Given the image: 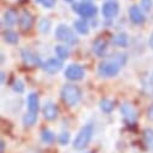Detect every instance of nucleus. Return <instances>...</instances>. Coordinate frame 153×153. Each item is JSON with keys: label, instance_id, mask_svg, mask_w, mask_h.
<instances>
[{"label": "nucleus", "instance_id": "nucleus-16", "mask_svg": "<svg viewBox=\"0 0 153 153\" xmlns=\"http://www.w3.org/2000/svg\"><path fill=\"white\" fill-rule=\"evenodd\" d=\"M74 27L76 29V31L82 34V35H87L89 33V25L85 19H79L74 23Z\"/></svg>", "mask_w": 153, "mask_h": 153}, {"label": "nucleus", "instance_id": "nucleus-33", "mask_svg": "<svg viewBox=\"0 0 153 153\" xmlns=\"http://www.w3.org/2000/svg\"><path fill=\"white\" fill-rule=\"evenodd\" d=\"M4 80H5V72L1 71V82H4Z\"/></svg>", "mask_w": 153, "mask_h": 153}, {"label": "nucleus", "instance_id": "nucleus-32", "mask_svg": "<svg viewBox=\"0 0 153 153\" xmlns=\"http://www.w3.org/2000/svg\"><path fill=\"white\" fill-rule=\"evenodd\" d=\"M4 151H5V141L1 140V153H4Z\"/></svg>", "mask_w": 153, "mask_h": 153}, {"label": "nucleus", "instance_id": "nucleus-6", "mask_svg": "<svg viewBox=\"0 0 153 153\" xmlns=\"http://www.w3.org/2000/svg\"><path fill=\"white\" fill-rule=\"evenodd\" d=\"M85 76V69L79 64H71L65 70V77L71 81H80Z\"/></svg>", "mask_w": 153, "mask_h": 153}, {"label": "nucleus", "instance_id": "nucleus-14", "mask_svg": "<svg viewBox=\"0 0 153 153\" xmlns=\"http://www.w3.org/2000/svg\"><path fill=\"white\" fill-rule=\"evenodd\" d=\"M3 22L6 27H12L16 24L17 22V13L13 11V10H7L4 12V18H3Z\"/></svg>", "mask_w": 153, "mask_h": 153}, {"label": "nucleus", "instance_id": "nucleus-27", "mask_svg": "<svg viewBox=\"0 0 153 153\" xmlns=\"http://www.w3.org/2000/svg\"><path fill=\"white\" fill-rule=\"evenodd\" d=\"M12 88H13V91L16 93H22L24 91V85H23V82L21 80H15V82L12 85Z\"/></svg>", "mask_w": 153, "mask_h": 153}, {"label": "nucleus", "instance_id": "nucleus-1", "mask_svg": "<svg viewBox=\"0 0 153 153\" xmlns=\"http://www.w3.org/2000/svg\"><path fill=\"white\" fill-rule=\"evenodd\" d=\"M60 97H62L63 101L66 105L75 106V105H77L79 101L81 100L82 92L77 86H75V85H65L60 91Z\"/></svg>", "mask_w": 153, "mask_h": 153}, {"label": "nucleus", "instance_id": "nucleus-9", "mask_svg": "<svg viewBox=\"0 0 153 153\" xmlns=\"http://www.w3.org/2000/svg\"><path fill=\"white\" fill-rule=\"evenodd\" d=\"M42 68L48 74H56L63 68V62L58 58H51L42 64Z\"/></svg>", "mask_w": 153, "mask_h": 153}, {"label": "nucleus", "instance_id": "nucleus-2", "mask_svg": "<svg viewBox=\"0 0 153 153\" xmlns=\"http://www.w3.org/2000/svg\"><path fill=\"white\" fill-rule=\"evenodd\" d=\"M93 134H94L93 126L87 124V126L82 127L81 130L79 131V134L76 135L75 140H74V148L79 149V151L85 149L89 145V142H91V140L93 137Z\"/></svg>", "mask_w": 153, "mask_h": 153}, {"label": "nucleus", "instance_id": "nucleus-26", "mask_svg": "<svg viewBox=\"0 0 153 153\" xmlns=\"http://www.w3.org/2000/svg\"><path fill=\"white\" fill-rule=\"evenodd\" d=\"M143 140L147 145L153 143V130L152 129H146L143 133Z\"/></svg>", "mask_w": 153, "mask_h": 153}, {"label": "nucleus", "instance_id": "nucleus-28", "mask_svg": "<svg viewBox=\"0 0 153 153\" xmlns=\"http://www.w3.org/2000/svg\"><path fill=\"white\" fill-rule=\"evenodd\" d=\"M141 7L145 11H149L152 9V0H141Z\"/></svg>", "mask_w": 153, "mask_h": 153}, {"label": "nucleus", "instance_id": "nucleus-18", "mask_svg": "<svg viewBox=\"0 0 153 153\" xmlns=\"http://www.w3.org/2000/svg\"><path fill=\"white\" fill-rule=\"evenodd\" d=\"M106 47H107L106 41H104V40H101V39H98V40L93 44V51H94V53L98 54V56H102V54L105 53V51H106Z\"/></svg>", "mask_w": 153, "mask_h": 153}, {"label": "nucleus", "instance_id": "nucleus-35", "mask_svg": "<svg viewBox=\"0 0 153 153\" xmlns=\"http://www.w3.org/2000/svg\"><path fill=\"white\" fill-rule=\"evenodd\" d=\"M35 1H36V3H40V4H42L44 0H35Z\"/></svg>", "mask_w": 153, "mask_h": 153}, {"label": "nucleus", "instance_id": "nucleus-30", "mask_svg": "<svg viewBox=\"0 0 153 153\" xmlns=\"http://www.w3.org/2000/svg\"><path fill=\"white\" fill-rule=\"evenodd\" d=\"M147 114H148V118H149V120L153 122V105H152V106L148 108V112H147Z\"/></svg>", "mask_w": 153, "mask_h": 153}, {"label": "nucleus", "instance_id": "nucleus-36", "mask_svg": "<svg viewBox=\"0 0 153 153\" xmlns=\"http://www.w3.org/2000/svg\"><path fill=\"white\" fill-rule=\"evenodd\" d=\"M65 1H66V3H72L74 0H65Z\"/></svg>", "mask_w": 153, "mask_h": 153}, {"label": "nucleus", "instance_id": "nucleus-10", "mask_svg": "<svg viewBox=\"0 0 153 153\" xmlns=\"http://www.w3.org/2000/svg\"><path fill=\"white\" fill-rule=\"evenodd\" d=\"M22 59H23L24 64H27L29 66H35V65H39L41 63L40 58L35 53H33L30 50H23L22 51Z\"/></svg>", "mask_w": 153, "mask_h": 153}, {"label": "nucleus", "instance_id": "nucleus-25", "mask_svg": "<svg viewBox=\"0 0 153 153\" xmlns=\"http://www.w3.org/2000/svg\"><path fill=\"white\" fill-rule=\"evenodd\" d=\"M69 140H70V134H69L68 131H63V133L59 135V137H58V141H59V143H60L62 146L68 145V143H69Z\"/></svg>", "mask_w": 153, "mask_h": 153}, {"label": "nucleus", "instance_id": "nucleus-17", "mask_svg": "<svg viewBox=\"0 0 153 153\" xmlns=\"http://www.w3.org/2000/svg\"><path fill=\"white\" fill-rule=\"evenodd\" d=\"M3 36H4V40L7 44L16 45L18 42V34L16 31H13V30H5L3 33Z\"/></svg>", "mask_w": 153, "mask_h": 153}, {"label": "nucleus", "instance_id": "nucleus-20", "mask_svg": "<svg viewBox=\"0 0 153 153\" xmlns=\"http://www.w3.org/2000/svg\"><path fill=\"white\" fill-rule=\"evenodd\" d=\"M113 41H114V44H116L117 46H120V47H126L128 45L129 39H128V35L126 33H120V34H117L116 36H114Z\"/></svg>", "mask_w": 153, "mask_h": 153}, {"label": "nucleus", "instance_id": "nucleus-13", "mask_svg": "<svg viewBox=\"0 0 153 153\" xmlns=\"http://www.w3.org/2000/svg\"><path fill=\"white\" fill-rule=\"evenodd\" d=\"M31 25H33V16L28 11H24L19 18V27L22 30L27 31L31 28Z\"/></svg>", "mask_w": 153, "mask_h": 153}, {"label": "nucleus", "instance_id": "nucleus-23", "mask_svg": "<svg viewBox=\"0 0 153 153\" xmlns=\"http://www.w3.org/2000/svg\"><path fill=\"white\" fill-rule=\"evenodd\" d=\"M41 139H42V141L46 142V143H53L54 140H56V136H54V134H53L51 130L45 129V130H42Z\"/></svg>", "mask_w": 153, "mask_h": 153}, {"label": "nucleus", "instance_id": "nucleus-22", "mask_svg": "<svg viewBox=\"0 0 153 153\" xmlns=\"http://www.w3.org/2000/svg\"><path fill=\"white\" fill-rule=\"evenodd\" d=\"M54 52H56V54H57V57L62 60V59H66V58H69V56H70V51L68 50V47H65V46H62V45H59V46H56V48H54Z\"/></svg>", "mask_w": 153, "mask_h": 153}, {"label": "nucleus", "instance_id": "nucleus-7", "mask_svg": "<svg viewBox=\"0 0 153 153\" xmlns=\"http://www.w3.org/2000/svg\"><path fill=\"white\" fill-rule=\"evenodd\" d=\"M118 11H120V6L117 5V3H114V1H106L102 5V9H101L102 16L106 17V18L116 17L118 15Z\"/></svg>", "mask_w": 153, "mask_h": 153}, {"label": "nucleus", "instance_id": "nucleus-11", "mask_svg": "<svg viewBox=\"0 0 153 153\" xmlns=\"http://www.w3.org/2000/svg\"><path fill=\"white\" fill-rule=\"evenodd\" d=\"M121 112L123 114V117L128 121V122H135L137 118V112L135 111V108L129 105V104H123L121 106Z\"/></svg>", "mask_w": 153, "mask_h": 153}, {"label": "nucleus", "instance_id": "nucleus-8", "mask_svg": "<svg viewBox=\"0 0 153 153\" xmlns=\"http://www.w3.org/2000/svg\"><path fill=\"white\" fill-rule=\"evenodd\" d=\"M42 114L47 121H54L58 117V107L56 104L48 101L42 107Z\"/></svg>", "mask_w": 153, "mask_h": 153}, {"label": "nucleus", "instance_id": "nucleus-12", "mask_svg": "<svg viewBox=\"0 0 153 153\" xmlns=\"http://www.w3.org/2000/svg\"><path fill=\"white\" fill-rule=\"evenodd\" d=\"M129 18L135 24H141L145 21V16H143L142 11L136 5L130 6V9H129Z\"/></svg>", "mask_w": 153, "mask_h": 153}, {"label": "nucleus", "instance_id": "nucleus-15", "mask_svg": "<svg viewBox=\"0 0 153 153\" xmlns=\"http://www.w3.org/2000/svg\"><path fill=\"white\" fill-rule=\"evenodd\" d=\"M28 110L30 112H37L39 110V98L37 94L35 93H30L28 97Z\"/></svg>", "mask_w": 153, "mask_h": 153}, {"label": "nucleus", "instance_id": "nucleus-31", "mask_svg": "<svg viewBox=\"0 0 153 153\" xmlns=\"http://www.w3.org/2000/svg\"><path fill=\"white\" fill-rule=\"evenodd\" d=\"M148 44H149L151 48H153V34H152V35H151V37H149V40H148Z\"/></svg>", "mask_w": 153, "mask_h": 153}, {"label": "nucleus", "instance_id": "nucleus-3", "mask_svg": "<svg viewBox=\"0 0 153 153\" xmlns=\"http://www.w3.org/2000/svg\"><path fill=\"white\" fill-rule=\"evenodd\" d=\"M121 66H122L121 64H118L116 60H113L111 58V59L104 60L99 64L98 74L101 76V77H113V76H116L120 72Z\"/></svg>", "mask_w": 153, "mask_h": 153}, {"label": "nucleus", "instance_id": "nucleus-5", "mask_svg": "<svg viewBox=\"0 0 153 153\" xmlns=\"http://www.w3.org/2000/svg\"><path fill=\"white\" fill-rule=\"evenodd\" d=\"M74 11L79 13L82 18H91L97 13V7L91 3H81L74 5Z\"/></svg>", "mask_w": 153, "mask_h": 153}, {"label": "nucleus", "instance_id": "nucleus-24", "mask_svg": "<svg viewBox=\"0 0 153 153\" xmlns=\"http://www.w3.org/2000/svg\"><path fill=\"white\" fill-rule=\"evenodd\" d=\"M51 29V21L47 19V18H42L40 22H39V30L44 34L48 33Z\"/></svg>", "mask_w": 153, "mask_h": 153}, {"label": "nucleus", "instance_id": "nucleus-19", "mask_svg": "<svg viewBox=\"0 0 153 153\" xmlns=\"http://www.w3.org/2000/svg\"><path fill=\"white\" fill-rule=\"evenodd\" d=\"M37 121V112H27L23 116V124L27 127H31Z\"/></svg>", "mask_w": 153, "mask_h": 153}, {"label": "nucleus", "instance_id": "nucleus-21", "mask_svg": "<svg viewBox=\"0 0 153 153\" xmlns=\"http://www.w3.org/2000/svg\"><path fill=\"white\" fill-rule=\"evenodd\" d=\"M99 106H100V108H101L102 112L110 113V112H112V110H113V107H114V104H113V101L110 100V99H101L100 102H99Z\"/></svg>", "mask_w": 153, "mask_h": 153}, {"label": "nucleus", "instance_id": "nucleus-34", "mask_svg": "<svg viewBox=\"0 0 153 153\" xmlns=\"http://www.w3.org/2000/svg\"><path fill=\"white\" fill-rule=\"evenodd\" d=\"M151 83L153 85V72H152V75H151Z\"/></svg>", "mask_w": 153, "mask_h": 153}, {"label": "nucleus", "instance_id": "nucleus-29", "mask_svg": "<svg viewBox=\"0 0 153 153\" xmlns=\"http://www.w3.org/2000/svg\"><path fill=\"white\" fill-rule=\"evenodd\" d=\"M56 4V0H44L42 1V5L45 7H53Z\"/></svg>", "mask_w": 153, "mask_h": 153}, {"label": "nucleus", "instance_id": "nucleus-37", "mask_svg": "<svg viewBox=\"0 0 153 153\" xmlns=\"http://www.w3.org/2000/svg\"><path fill=\"white\" fill-rule=\"evenodd\" d=\"M152 152H153V147H152Z\"/></svg>", "mask_w": 153, "mask_h": 153}, {"label": "nucleus", "instance_id": "nucleus-4", "mask_svg": "<svg viewBox=\"0 0 153 153\" xmlns=\"http://www.w3.org/2000/svg\"><path fill=\"white\" fill-rule=\"evenodd\" d=\"M56 37L66 44V45H75V44H77V36L75 35V33L72 31V29L65 24H59L56 29Z\"/></svg>", "mask_w": 153, "mask_h": 153}]
</instances>
